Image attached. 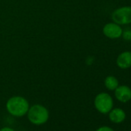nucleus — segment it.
Wrapping results in <instances>:
<instances>
[{
    "mask_svg": "<svg viewBox=\"0 0 131 131\" xmlns=\"http://www.w3.org/2000/svg\"><path fill=\"white\" fill-rule=\"evenodd\" d=\"M122 36L126 40H130L131 39V31L130 30H126L125 32H123Z\"/></svg>",
    "mask_w": 131,
    "mask_h": 131,
    "instance_id": "10",
    "label": "nucleus"
},
{
    "mask_svg": "<svg viewBox=\"0 0 131 131\" xmlns=\"http://www.w3.org/2000/svg\"><path fill=\"white\" fill-rule=\"evenodd\" d=\"M109 118L110 121L115 123H122L126 118L125 112L120 108H115L112 109L109 113Z\"/></svg>",
    "mask_w": 131,
    "mask_h": 131,
    "instance_id": "8",
    "label": "nucleus"
},
{
    "mask_svg": "<svg viewBox=\"0 0 131 131\" xmlns=\"http://www.w3.org/2000/svg\"><path fill=\"white\" fill-rule=\"evenodd\" d=\"M94 106L100 113L103 114L108 113L113 106V98L106 93H100L95 97Z\"/></svg>",
    "mask_w": 131,
    "mask_h": 131,
    "instance_id": "3",
    "label": "nucleus"
},
{
    "mask_svg": "<svg viewBox=\"0 0 131 131\" xmlns=\"http://www.w3.org/2000/svg\"><path fill=\"white\" fill-rule=\"evenodd\" d=\"M123 32V30L122 27L113 22L106 24L103 29V34L107 38H110L111 39H116L120 38L122 36Z\"/></svg>",
    "mask_w": 131,
    "mask_h": 131,
    "instance_id": "5",
    "label": "nucleus"
},
{
    "mask_svg": "<svg viewBox=\"0 0 131 131\" xmlns=\"http://www.w3.org/2000/svg\"><path fill=\"white\" fill-rule=\"evenodd\" d=\"M96 131H114L112 128L109 127V126H101V127H99Z\"/></svg>",
    "mask_w": 131,
    "mask_h": 131,
    "instance_id": "11",
    "label": "nucleus"
},
{
    "mask_svg": "<svg viewBox=\"0 0 131 131\" xmlns=\"http://www.w3.org/2000/svg\"><path fill=\"white\" fill-rule=\"evenodd\" d=\"M0 131H16L15 129H13L11 127H8V126H4L3 128L0 129Z\"/></svg>",
    "mask_w": 131,
    "mask_h": 131,
    "instance_id": "12",
    "label": "nucleus"
},
{
    "mask_svg": "<svg viewBox=\"0 0 131 131\" xmlns=\"http://www.w3.org/2000/svg\"><path fill=\"white\" fill-rule=\"evenodd\" d=\"M112 20L113 23L123 26L131 23V6H126L115 9L112 13Z\"/></svg>",
    "mask_w": 131,
    "mask_h": 131,
    "instance_id": "4",
    "label": "nucleus"
},
{
    "mask_svg": "<svg viewBox=\"0 0 131 131\" xmlns=\"http://www.w3.org/2000/svg\"><path fill=\"white\" fill-rule=\"evenodd\" d=\"M29 121L36 126L46 123L49 118V110L42 105L36 104L29 108L26 113Z\"/></svg>",
    "mask_w": 131,
    "mask_h": 131,
    "instance_id": "2",
    "label": "nucleus"
},
{
    "mask_svg": "<svg viewBox=\"0 0 131 131\" xmlns=\"http://www.w3.org/2000/svg\"><path fill=\"white\" fill-rule=\"evenodd\" d=\"M114 91L115 96L119 102L127 103L131 100V89L129 86L126 85H119Z\"/></svg>",
    "mask_w": 131,
    "mask_h": 131,
    "instance_id": "6",
    "label": "nucleus"
},
{
    "mask_svg": "<svg viewBox=\"0 0 131 131\" xmlns=\"http://www.w3.org/2000/svg\"><path fill=\"white\" fill-rule=\"evenodd\" d=\"M29 108L28 101L23 96L11 97L6 103V110L9 114L16 117L24 116Z\"/></svg>",
    "mask_w": 131,
    "mask_h": 131,
    "instance_id": "1",
    "label": "nucleus"
},
{
    "mask_svg": "<svg viewBox=\"0 0 131 131\" xmlns=\"http://www.w3.org/2000/svg\"><path fill=\"white\" fill-rule=\"evenodd\" d=\"M104 85L109 90H115L119 86L118 80L113 76H108L104 80Z\"/></svg>",
    "mask_w": 131,
    "mask_h": 131,
    "instance_id": "9",
    "label": "nucleus"
},
{
    "mask_svg": "<svg viewBox=\"0 0 131 131\" xmlns=\"http://www.w3.org/2000/svg\"><path fill=\"white\" fill-rule=\"evenodd\" d=\"M117 67L123 70H126L131 67V52L124 51L121 52L116 59Z\"/></svg>",
    "mask_w": 131,
    "mask_h": 131,
    "instance_id": "7",
    "label": "nucleus"
}]
</instances>
